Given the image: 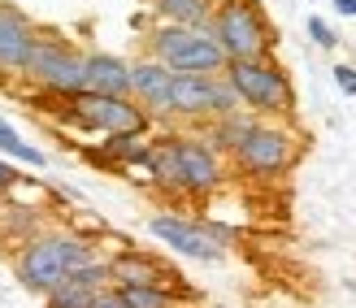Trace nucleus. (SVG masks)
Listing matches in <instances>:
<instances>
[{
  "mask_svg": "<svg viewBox=\"0 0 356 308\" xmlns=\"http://www.w3.org/2000/svg\"><path fill=\"white\" fill-rule=\"evenodd\" d=\"M0 152H5V156H13V161H22V165H35V170L44 165V152L35 148V143H26V139L17 135V131H13V126H9L5 117H0Z\"/></svg>",
  "mask_w": 356,
  "mask_h": 308,
  "instance_id": "nucleus-19",
  "label": "nucleus"
},
{
  "mask_svg": "<svg viewBox=\"0 0 356 308\" xmlns=\"http://www.w3.org/2000/svg\"><path fill=\"white\" fill-rule=\"evenodd\" d=\"M127 308H178V291L170 286H113Z\"/></svg>",
  "mask_w": 356,
  "mask_h": 308,
  "instance_id": "nucleus-18",
  "label": "nucleus"
},
{
  "mask_svg": "<svg viewBox=\"0 0 356 308\" xmlns=\"http://www.w3.org/2000/svg\"><path fill=\"white\" fill-rule=\"evenodd\" d=\"M170 113L187 122H213V74H174Z\"/></svg>",
  "mask_w": 356,
  "mask_h": 308,
  "instance_id": "nucleus-13",
  "label": "nucleus"
},
{
  "mask_svg": "<svg viewBox=\"0 0 356 308\" xmlns=\"http://www.w3.org/2000/svg\"><path fill=\"white\" fill-rule=\"evenodd\" d=\"M222 74L239 92V104L261 117H291L296 113V87L274 57L270 61H226Z\"/></svg>",
  "mask_w": 356,
  "mask_h": 308,
  "instance_id": "nucleus-4",
  "label": "nucleus"
},
{
  "mask_svg": "<svg viewBox=\"0 0 356 308\" xmlns=\"http://www.w3.org/2000/svg\"><path fill=\"white\" fill-rule=\"evenodd\" d=\"M152 9L161 22H178V26H200L209 31V13L213 0H152Z\"/></svg>",
  "mask_w": 356,
  "mask_h": 308,
  "instance_id": "nucleus-16",
  "label": "nucleus"
},
{
  "mask_svg": "<svg viewBox=\"0 0 356 308\" xmlns=\"http://www.w3.org/2000/svg\"><path fill=\"white\" fill-rule=\"evenodd\" d=\"M92 261H100V252L79 239V234H65V230H48V234H35L17 248V278L31 291L48 295L57 282L74 278L79 269H87Z\"/></svg>",
  "mask_w": 356,
  "mask_h": 308,
  "instance_id": "nucleus-1",
  "label": "nucleus"
},
{
  "mask_svg": "<svg viewBox=\"0 0 356 308\" xmlns=\"http://www.w3.org/2000/svg\"><path fill=\"white\" fill-rule=\"evenodd\" d=\"M148 230H152V239H161L170 252H178V257H187V261H222L226 257V252L204 234V226L195 222V217L156 213L148 222Z\"/></svg>",
  "mask_w": 356,
  "mask_h": 308,
  "instance_id": "nucleus-10",
  "label": "nucleus"
},
{
  "mask_svg": "<svg viewBox=\"0 0 356 308\" xmlns=\"http://www.w3.org/2000/svg\"><path fill=\"white\" fill-rule=\"evenodd\" d=\"M296 161H300V139L278 122H257L248 139L230 152V165L252 183H278L296 170Z\"/></svg>",
  "mask_w": 356,
  "mask_h": 308,
  "instance_id": "nucleus-5",
  "label": "nucleus"
},
{
  "mask_svg": "<svg viewBox=\"0 0 356 308\" xmlns=\"http://www.w3.org/2000/svg\"><path fill=\"white\" fill-rule=\"evenodd\" d=\"M170 143H174V165H178L183 195H213L226 183V165L209 148L204 135H170Z\"/></svg>",
  "mask_w": 356,
  "mask_h": 308,
  "instance_id": "nucleus-8",
  "label": "nucleus"
},
{
  "mask_svg": "<svg viewBox=\"0 0 356 308\" xmlns=\"http://www.w3.org/2000/svg\"><path fill=\"white\" fill-rule=\"evenodd\" d=\"M209 35L226 52V61H270L274 57V26L261 0H213Z\"/></svg>",
  "mask_w": 356,
  "mask_h": 308,
  "instance_id": "nucleus-2",
  "label": "nucleus"
},
{
  "mask_svg": "<svg viewBox=\"0 0 356 308\" xmlns=\"http://www.w3.org/2000/svg\"><path fill=\"white\" fill-rule=\"evenodd\" d=\"M309 35H313V40L322 44V48H334V44H339V40H334V31L322 22V17H309Z\"/></svg>",
  "mask_w": 356,
  "mask_h": 308,
  "instance_id": "nucleus-22",
  "label": "nucleus"
},
{
  "mask_svg": "<svg viewBox=\"0 0 356 308\" xmlns=\"http://www.w3.org/2000/svg\"><path fill=\"white\" fill-rule=\"evenodd\" d=\"M148 57L161 61L170 74H222L226 70V52L218 48L209 31L200 26H178V22H156L148 31Z\"/></svg>",
  "mask_w": 356,
  "mask_h": 308,
  "instance_id": "nucleus-3",
  "label": "nucleus"
},
{
  "mask_svg": "<svg viewBox=\"0 0 356 308\" xmlns=\"http://www.w3.org/2000/svg\"><path fill=\"white\" fill-rule=\"evenodd\" d=\"M334 83H339L343 96H356V70L352 65H334Z\"/></svg>",
  "mask_w": 356,
  "mask_h": 308,
  "instance_id": "nucleus-23",
  "label": "nucleus"
},
{
  "mask_svg": "<svg viewBox=\"0 0 356 308\" xmlns=\"http://www.w3.org/2000/svg\"><path fill=\"white\" fill-rule=\"evenodd\" d=\"M83 83L96 96H131V61L118 52H87L83 61Z\"/></svg>",
  "mask_w": 356,
  "mask_h": 308,
  "instance_id": "nucleus-12",
  "label": "nucleus"
},
{
  "mask_svg": "<svg viewBox=\"0 0 356 308\" xmlns=\"http://www.w3.org/2000/svg\"><path fill=\"white\" fill-rule=\"evenodd\" d=\"M257 122H261V117H252L248 108H239V113H230V117H213L204 139H209V148L218 152V156H230V152H235L239 143L248 139V131H252Z\"/></svg>",
  "mask_w": 356,
  "mask_h": 308,
  "instance_id": "nucleus-15",
  "label": "nucleus"
},
{
  "mask_svg": "<svg viewBox=\"0 0 356 308\" xmlns=\"http://www.w3.org/2000/svg\"><path fill=\"white\" fill-rule=\"evenodd\" d=\"M109 286H170V274L144 252L109 257Z\"/></svg>",
  "mask_w": 356,
  "mask_h": 308,
  "instance_id": "nucleus-14",
  "label": "nucleus"
},
{
  "mask_svg": "<svg viewBox=\"0 0 356 308\" xmlns=\"http://www.w3.org/2000/svg\"><path fill=\"white\" fill-rule=\"evenodd\" d=\"M334 9L348 13V17H356V0H334Z\"/></svg>",
  "mask_w": 356,
  "mask_h": 308,
  "instance_id": "nucleus-25",
  "label": "nucleus"
},
{
  "mask_svg": "<svg viewBox=\"0 0 356 308\" xmlns=\"http://www.w3.org/2000/svg\"><path fill=\"white\" fill-rule=\"evenodd\" d=\"M35 44H40V26H35L17 5H0V74L5 79H26Z\"/></svg>",
  "mask_w": 356,
  "mask_h": 308,
  "instance_id": "nucleus-9",
  "label": "nucleus"
},
{
  "mask_svg": "<svg viewBox=\"0 0 356 308\" xmlns=\"http://www.w3.org/2000/svg\"><path fill=\"white\" fill-rule=\"evenodd\" d=\"M13 187H31V183H26V178L17 174L13 165H9V161H0V195H5V191H13Z\"/></svg>",
  "mask_w": 356,
  "mask_h": 308,
  "instance_id": "nucleus-21",
  "label": "nucleus"
},
{
  "mask_svg": "<svg viewBox=\"0 0 356 308\" xmlns=\"http://www.w3.org/2000/svg\"><path fill=\"white\" fill-rule=\"evenodd\" d=\"M239 92L230 87L226 74H213V117H230V113H239Z\"/></svg>",
  "mask_w": 356,
  "mask_h": 308,
  "instance_id": "nucleus-20",
  "label": "nucleus"
},
{
  "mask_svg": "<svg viewBox=\"0 0 356 308\" xmlns=\"http://www.w3.org/2000/svg\"><path fill=\"white\" fill-rule=\"evenodd\" d=\"M83 61H87V52H83L79 44H70L65 35L40 26V44H35V57H31L26 79L40 83L44 92L57 96V100H74L79 92H87V83H83Z\"/></svg>",
  "mask_w": 356,
  "mask_h": 308,
  "instance_id": "nucleus-6",
  "label": "nucleus"
},
{
  "mask_svg": "<svg viewBox=\"0 0 356 308\" xmlns=\"http://www.w3.org/2000/svg\"><path fill=\"white\" fill-rule=\"evenodd\" d=\"M170 83H174V74L161 61H152V57L131 61V100L144 108L148 117H165L170 113Z\"/></svg>",
  "mask_w": 356,
  "mask_h": 308,
  "instance_id": "nucleus-11",
  "label": "nucleus"
},
{
  "mask_svg": "<svg viewBox=\"0 0 356 308\" xmlns=\"http://www.w3.org/2000/svg\"><path fill=\"white\" fill-rule=\"evenodd\" d=\"M65 117L100 135H144L152 122L131 96H96V92H79L74 100H65Z\"/></svg>",
  "mask_w": 356,
  "mask_h": 308,
  "instance_id": "nucleus-7",
  "label": "nucleus"
},
{
  "mask_svg": "<svg viewBox=\"0 0 356 308\" xmlns=\"http://www.w3.org/2000/svg\"><path fill=\"white\" fill-rule=\"evenodd\" d=\"M96 295H100L96 286H87V282H79V278H65V282H57V286L44 295V304H48V308H92Z\"/></svg>",
  "mask_w": 356,
  "mask_h": 308,
  "instance_id": "nucleus-17",
  "label": "nucleus"
},
{
  "mask_svg": "<svg viewBox=\"0 0 356 308\" xmlns=\"http://www.w3.org/2000/svg\"><path fill=\"white\" fill-rule=\"evenodd\" d=\"M92 308H127V304H122V295L113 291V286H104V291L96 295V304H92Z\"/></svg>",
  "mask_w": 356,
  "mask_h": 308,
  "instance_id": "nucleus-24",
  "label": "nucleus"
}]
</instances>
